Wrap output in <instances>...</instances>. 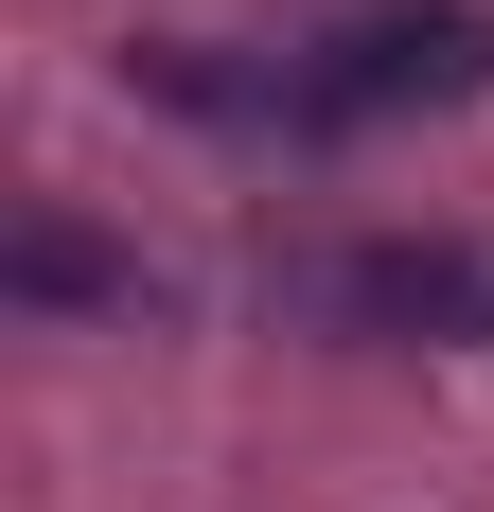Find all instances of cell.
I'll list each match as a JSON object with an SVG mask.
<instances>
[{
    "label": "cell",
    "instance_id": "6da1fadb",
    "mask_svg": "<svg viewBox=\"0 0 494 512\" xmlns=\"http://www.w3.org/2000/svg\"><path fill=\"white\" fill-rule=\"evenodd\" d=\"M477 89H494V0H353L300 53L318 124H406V106H477Z\"/></svg>",
    "mask_w": 494,
    "mask_h": 512
},
{
    "label": "cell",
    "instance_id": "7a4b0ae2",
    "mask_svg": "<svg viewBox=\"0 0 494 512\" xmlns=\"http://www.w3.org/2000/svg\"><path fill=\"white\" fill-rule=\"evenodd\" d=\"M494 283H477V248H442V230H371V248L336 265V318H371V336H459Z\"/></svg>",
    "mask_w": 494,
    "mask_h": 512
},
{
    "label": "cell",
    "instance_id": "3957f363",
    "mask_svg": "<svg viewBox=\"0 0 494 512\" xmlns=\"http://www.w3.org/2000/svg\"><path fill=\"white\" fill-rule=\"evenodd\" d=\"M0 283L36 318H142L159 283H142V248H106V230H71V212H18L0 230Z\"/></svg>",
    "mask_w": 494,
    "mask_h": 512
}]
</instances>
